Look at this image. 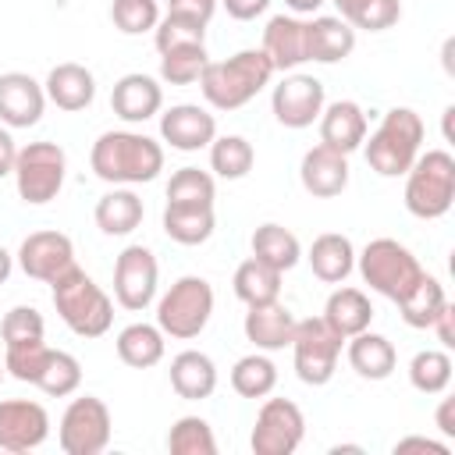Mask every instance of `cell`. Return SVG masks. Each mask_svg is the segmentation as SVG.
<instances>
[{
  "label": "cell",
  "instance_id": "obj_5",
  "mask_svg": "<svg viewBox=\"0 0 455 455\" xmlns=\"http://www.w3.org/2000/svg\"><path fill=\"white\" fill-rule=\"evenodd\" d=\"M405 210L419 220H437L455 203V156L448 149H427L405 171Z\"/></svg>",
  "mask_w": 455,
  "mask_h": 455
},
{
  "label": "cell",
  "instance_id": "obj_30",
  "mask_svg": "<svg viewBox=\"0 0 455 455\" xmlns=\"http://www.w3.org/2000/svg\"><path fill=\"white\" fill-rule=\"evenodd\" d=\"M117 359L132 370H149L164 359L167 352V341H164V331L156 323H128L121 334H117Z\"/></svg>",
  "mask_w": 455,
  "mask_h": 455
},
{
  "label": "cell",
  "instance_id": "obj_36",
  "mask_svg": "<svg viewBox=\"0 0 455 455\" xmlns=\"http://www.w3.org/2000/svg\"><path fill=\"white\" fill-rule=\"evenodd\" d=\"M231 387L242 398H267L277 387V366H274V359L263 355L259 348L249 352V355H242L231 366Z\"/></svg>",
  "mask_w": 455,
  "mask_h": 455
},
{
  "label": "cell",
  "instance_id": "obj_18",
  "mask_svg": "<svg viewBox=\"0 0 455 455\" xmlns=\"http://www.w3.org/2000/svg\"><path fill=\"white\" fill-rule=\"evenodd\" d=\"M160 107H164V89L153 75L132 71V75H121L110 89V110L124 124H142V121L156 117Z\"/></svg>",
  "mask_w": 455,
  "mask_h": 455
},
{
  "label": "cell",
  "instance_id": "obj_26",
  "mask_svg": "<svg viewBox=\"0 0 455 455\" xmlns=\"http://www.w3.org/2000/svg\"><path fill=\"white\" fill-rule=\"evenodd\" d=\"M171 387L185 402H203L217 391V366L206 352L185 348L171 359Z\"/></svg>",
  "mask_w": 455,
  "mask_h": 455
},
{
  "label": "cell",
  "instance_id": "obj_27",
  "mask_svg": "<svg viewBox=\"0 0 455 455\" xmlns=\"http://www.w3.org/2000/svg\"><path fill=\"white\" fill-rule=\"evenodd\" d=\"M309 270L323 281V284H341L352 270H355V245L348 235H338V231H327V235H316L309 252Z\"/></svg>",
  "mask_w": 455,
  "mask_h": 455
},
{
  "label": "cell",
  "instance_id": "obj_45",
  "mask_svg": "<svg viewBox=\"0 0 455 455\" xmlns=\"http://www.w3.org/2000/svg\"><path fill=\"white\" fill-rule=\"evenodd\" d=\"M50 355L46 341H25V345H7L4 348V373H11L21 384H36L43 363Z\"/></svg>",
  "mask_w": 455,
  "mask_h": 455
},
{
  "label": "cell",
  "instance_id": "obj_32",
  "mask_svg": "<svg viewBox=\"0 0 455 455\" xmlns=\"http://www.w3.org/2000/svg\"><path fill=\"white\" fill-rule=\"evenodd\" d=\"M217 228L213 206H164V235L178 245H203Z\"/></svg>",
  "mask_w": 455,
  "mask_h": 455
},
{
  "label": "cell",
  "instance_id": "obj_3",
  "mask_svg": "<svg viewBox=\"0 0 455 455\" xmlns=\"http://www.w3.org/2000/svg\"><path fill=\"white\" fill-rule=\"evenodd\" d=\"M53 306H57V316L68 323L71 334L78 338H103L114 323V302L110 295L75 263L71 270H64L53 284Z\"/></svg>",
  "mask_w": 455,
  "mask_h": 455
},
{
  "label": "cell",
  "instance_id": "obj_55",
  "mask_svg": "<svg viewBox=\"0 0 455 455\" xmlns=\"http://www.w3.org/2000/svg\"><path fill=\"white\" fill-rule=\"evenodd\" d=\"M11 270H14V256H11V252L0 245V284L11 277Z\"/></svg>",
  "mask_w": 455,
  "mask_h": 455
},
{
  "label": "cell",
  "instance_id": "obj_41",
  "mask_svg": "<svg viewBox=\"0 0 455 455\" xmlns=\"http://www.w3.org/2000/svg\"><path fill=\"white\" fill-rule=\"evenodd\" d=\"M167 451L171 455H217L213 427L203 416H181V419H174V427L167 434Z\"/></svg>",
  "mask_w": 455,
  "mask_h": 455
},
{
  "label": "cell",
  "instance_id": "obj_17",
  "mask_svg": "<svg viewBox=\"0 0 455 455\" xmlns=\"http://www.w3.org/2000/svg\"><path fill=\"white\" fill-rule=\"evenodd\" d=\"M46 110V89L25 71L0 75V124L7 128H32Z\"/></svg>",
  "mask_w": 455,
  "mask_h": 455
},
{
  "label": "cell",
  "instance_id": "obj_47",
  "mask_svg": "<svg viewBox=\"0 0 455 455\" xmlns=\"http://www.w3.org/2000/svg\"><path fill=\"white\" fill-rule=\"evenodd\" d=\"M167 11L174 14H188V18H199L210 25L213 11H217V0H167Z\"/></svg>",
  "mask_w": 455,
  "mask_h": 455
},
{
  "label": "cell",
  "instance_id": "obj_57",
  "mask_svg": "<svg viewBox=\"0 0 455 455\" xmlns=\"http://www.w3.org/2000/svg\"><path fill=\"white\" fill-rule=\"evenodd\" d=\"M0 380H4V363H0Z\"/></svg>",
  "mask_w": 455,
  "mask_h": 455
},
{
  "label": "cell",
  "instance_id": "obj_10",
  "mask_svg": "<svg viewBox=\"0 0 455 455\" xmlns=\"http://www.w3.org/2000/svg\"><path fill=\"white\" fill-rule=\"evenodd\" d=\"M110 430H114V419L107 402L96 395H78L60 416L57 441L64 455H100L110 444Z\"/></svg>",
  "mask_w": 455,
  "mask_h": 455
},
{
  "label": "cell",
  "instance_id": "obj_6",
  "mask_svg": "<svg viewBox=\"0 0 455 455\" xmlns=\"http://www.w3.org/2000/svg\"><path fill=\"white\" fill-rule=\"evenodd\" d=\"M210 316H213V288L199 274L178 277L156 302V327L164 331V338H178V341L199 338Z\"/></svg>",
  "mask_w": 455,
  "mask_h": 455
},
{
  "label": "cell",
  "instance_id": "obj_43",
  "mask_svg": "<svg viewBox=\"0 0 455 455\" xmlns=\"http://www.w3.org/2000/svg\"><path fill=\"white\" fill-rule=\"evenodd\" d=\"M110 21L124 36L153 32L156 21H160V4L156 0H114L110 4Z\"/></svg>",
  "mask_w": 455,
  "mask_h": 455
},
{
  "label": "cell",
  "instance_id": "obj_24",
  "mask_svg": "<svg viewBox=\"0 0 455 455\" xmlns=\"http://www.w3.org/2000/svg\"><path fill=\"white\" fill-rule=\"evenodd\" d=\"M43 89H46V100L53 107L68 110V114L85 110L96 100V78H92V71L85 64H75V60H64L57 68H50Z\"/></svg>",
  "mask_w": 455,
  "mask_h": 455
},
{
  "label": "cell",
  "instance_id": "obj_31",
  "mask_svg": "<svg viewBox=\"0 0 455 455\" xmlns=\"http://www.w3.org/2000/svg\"><path fill=\"white\" fill-rule=\"evenodd\" d=\"M395 306H398V313H402V320H405L409 327L427 331V327L434 323V316L448 306V295H444V284H441L434 274L423 270V277H419Z\"/></svg>",
  "mask_w": 455,
  "mask_h": 455
},
{
  "label": "cell",
  "instance_id": "obj_12",
  "mask_svg": "<svg viewBox=\"0 0 455 455\" xmlns=\"http://www.w3.org/2000/svg\"><path fill=\"white\" fill-rule=\"evenodd\" d=\"M156 284H160V263H156L153 249H146V245L121 249V256L114 259V299H117V306L128 309V313L149 309V302L156 299Z\"/></svg>",
  "mask_w": 455,
  "mask_h": 455
},
{
  "label": "cell",
  "instance_id": "obj_46",
  "mask_svg": "<svg viewBox=\"0 0 455 455\" xmlns=\"http://www.w3.org/2000/svg\"><path fill=\"white\" fill-rule=\"evenodd\" d=\"M402 18V0H366L355 14H352V28H363V32H384L391 28L395 21Z\"/></svg>",
  "mask_w": 455,
  "mask_h": 455
},
{
  "label": "cell",
  "instance_id": "obj_40",
  "mask_svg": "<svg viewBox=\"0 0 455 455\" xmlns=\"http://www.w3.org/2000/svg\"><path fill=\"white\" fill-rule=\"evenodd\" d=\"M213 199H217L213 174L199 167H178L167 181V203L174 206H213Z\"/></svg>",
  "mask_w": 455,
  "mask_h": 455
},
{
  "label": "cell",
  "instance_id": "obj_49",
  "mask_svg": "<svg viewBox=\"0 0 455 455\" xmlns=\"http://www.w3.org/2000/svg\"><path fill=\"white\" fill-rule=\"evenodd\" d=\"M220 4L235 21H252L270 7V0H220Z\"/></svg>",
  "mask_w": 455,
  "mask_h": 455
},
{
  "label": "cell",
  "instance_id": "obj_22",
  "mask_svg": "<svg viewBox=\"0 0 455 455\" xmlns=\"http://www.w3.org/2000/svg\"><path fill=\"white\" fill-rule=\"evenodd\" d=\"M274 71H295L306 64V21L299 14H274L263 28V46H259Z\"/></svg>",
  "mask_w": 455,
  "mask_h": 455
},
{
  "label": "cell",
  "instance_id": "obj_20",
  "mask_svg": "<svg viewBox=\"0 0 455 455\" xmlns=\"http://www.w3.org/2000/svg\"><path fill=\"white\" fill-rule=\"evenodd\" d=\"M320 142L338 153H355L366 142V114L355 100H334L320 110Z\"/></svg>",
  "mask_w": 455,
  "mask_h": 455
},
{
  "label": "cell",
  "instance_id": "obj_1",
  "mask_svg": "<svg viewBox=\"0 0 455 455\" xmlns=\"http://www.w3.org/2000/svg\"><path fill=\"white\" fill-rule=\"evenodd\" d=\"M89 167L107 185H146L164 171V146L146 132L114 128L92 142Z\"/></svg>",
  "mask_w": 455,
  "mask_h": 455
},
{
  "label": "cell",
  "instance_id": "obj_53",
  "mask_svg": "<svg viewBox=\"0 0 455 455\" xmlns=\"http://www.w3.org/2000/svg\"><path fill=\"white\" fill-rule=\"evenodd\" d=\"M284 4H288V11H291V14H299V18H302V14H316L327 0H284Z\"/></svg>",
  "mask_w": 455,
  "mask_h": 455
},
{
  "label": "cell",
  "instance_id": "obj_16",
  "mask_svg": "<svg viewBox=\"0 0 455 455\" xmlns=\"http://www.w3.org/2000/svg\"><path fill=\"white\" fill-rule=\"evenodd\" d=\"M160 139L181 153L206 149L217 139V117L199 103H174L160 114Z\"/></svg>",
  "mask_w": 455,
  "mask_h": 455
},
{
  "label": "cell",
  "instance_id": "obj_33",
  "mask_svg": "<svg viewBox=\"0 0 455 455\" xmlns=\"http://www.w3.org/2000/svg\"><path fill=\"white\" fill-rule=\"evenodd\" d=\"M252 256L256 259H263V263H270L274 270H291L299 259H302V245H299V238L284 228V224H274V220H267V224H259L256 231H252Z\"/></svg>",
  "mask_w": 455,
  "mask_h": 455
},
{
  "label": "cell",
  "instance_id": "obj_14",
  "mask_svg": "<svg viewBox=\"0 0 455 455\" xmlns=\"http://www.w3.org/2000/svg\"><path fill=\"white\" fill-rule=\"evenodd\" d=\"M50 437V412L32 398L0 402V451H36Z\"/></svg>",
  "mask_w": 455,
  "mask_h": 455
},
{
  "label": "cell",
  "instance_id": "obj_28",
  "mask_svg": "<svg viewBox=\"0 0 455 455\" xmlns=\"http://www.w3.org/2000/svg\"><path fill=\"white\" fill-rule=\"evenodd\" d=\"M348 341V366L363 377V380H387L398 366V352L384 334H373L370 327L345 338Z\"/></svg>",
  "mask_w": 455,
  "mask_h": 455
},
{
  "label": "cell",
  "instance_id": "obj_34",
  "mask_svg": "<svg viewBox=\"0 0 455 455\" xmlns=\"http://www.w3.org/2000/svg\"><path fill=\"white\" fill-rule=\"evenodd\" d=\"M231 284H235V295L245 306H263V302L281 299V270H274L270 263H263L256 256H249L245 263H238Z\"/></svg>",
  "mask_w": 455,
  "mask_h": 455
},
{
  "label": "cell",
  "instance_id": "obj_7",
  "mask_svg": "<svg viewBox=\"0 0 455 455\" xmlns=\"http://www.w3.org/2000/svg\"><path fill=\"white\" fill-rule=\"evenodd\" d=\"M355 267H359V277L377 295H384L391 302H398L423 277L419 259L398 238H373V242H366V249L355 256Z\"/></svg>",
  "mask_w": 455,
  "mask_h": 455
},
{
  "label": "cell",
  "instance_id": "obj_48",
  "mask_svg": "<svg viewBox=\"0 0 455 455\" xmlns=\"http://www.w3.org/2000/svg\"><path fill=\"white\" fill-rule=\"evenodd\" d=\"M405 451H434V455H451V448L444 441H434V437H402L395 444V455H405Z\"/></svg>",
  "mask_w": 455,
  "mask_h": 455
},
{
  "label": "cell",
  "instance_id": "obj_19",
  "mask_svg": "<svg viewBox=\"0 0 455 455\" xmlns=\"http://www.w3.org/2000/svg\"><path fill=\"white\" fill-rule=\"evenodd\" d=\"M299 181L309 196L316 199H334L348 188V156L316 142L313 149L302 153V164H299Z\"/></svg>",
  "mask_w": 455,
  "mask_h": 455
},
{
  "label": "cell",
  "instance_id": "obj_29",
  "mask_svg": "<svg viewBox=\"0 0 455 455\" xmlns=\"http://www.w3.org/2000/svg\"><path fill=\"white\" fill-rule=\"evenodd\" d=\"M323 320H327V327H331L334 334L352 338V334H359V331L370 327V320H373V302H370V295L359 291V288H334V291L327 295Z\"/></svg>",
  "mask_w": 455,
  "mask_h": 455
},
{
  "label": "cell",
  "instance_id": "obj_52",
  "mask_svg": "<svg viewBox=\"0 0 455 455\" xmlns=\"http://www.w3.org/2000/svg\"><path fill=\"white\" fill-rule=\"evenodd\" d=\"M434 419H437V430H441L444 437H455V398H441Z\"/></svg>",
  "mask_w": 455,
  "mask_h": 455
},
{
  "label": "cell",
  "instance_id": "obj_37",
  "mask_svg": "<svg viewBox=\"0 0 455 455\" xmlns=\"http://www.w3.org/2000/svg\"><path fill=\"white\" fill-rule=\"evenodd\" d=\"M451 355L448 348H423L409 363V384L419 395H444L451 384Z\"/></svg>",
  "mask_w": 455,
  "mask_h": 455
},
{
  "label": "cell",
  "instance_id": "obj_38",
  "mask_svg": "<svg viewBox=\"0 0 455 455\" xmlns=\"http://www.w3.org/2000/svg\"><path fill=\"white\" fill-rule=\"evenodd\" d=\"M82 384V363L71 355V352H60V348H50L39 377H36V387L50 398H68L75 395Z\"/></svg>",
  "mask_w": 455,
  "mask_h": 455
},
{
  "label": "cell",
  "instance_id": "obj_56",
  "mask_svg": "<svg viewBox=\"0 0 455 455\" xmlns=\"http://www.w3.org/2000/svg\"><path fill=\"white\" fill-rule=\"evenodd\" d=\"M341 451H363V448L359 444H334L331 448V455H341Z\"/></svg>",
  "mask_w": 455,
  "mask_h": 455
},
{
  "label": "cell",
  "instance_id": "obj_23",
  "mask_svg": "<svg viewBox=\"0 0 455 455\" xmlns=\"http://www.w3.org/2000/svg\"><path fill=\"white\" fill-rule=\"evenodd\" d=\"M355 50V28L338 14H316L306 21V57L316 64H338Z\"/></svg>",
  "mask_w": 455,
  "mask_h": 455
},
{
  "label": "cell",
  "instance_id": "obj_9",
  "mask_svg": "<svg viewBox=\"0 0 455 455\" xmlns=\"http://www.w3.org/2000/svg\"><path fill=\"white\" fill-rule=\"evenodd\" d=\"M341 334H334L327 327L323 316H309V320H295V334H291V359H295V373L302 384L309 387H323L334 370H338V355H341Z\"/></svg>",
  "mask_w": 455,
  "mask_h": 455
},
{
  "label": "cell",
  "instance_id": "obj_2",
  "mask_svg": "<svg viewBox=\"0 0 455 455\" xmlns=\"http://www.w3.org/2000/svg\"><path fill=\"white\" fill-rule=\"evenodd\" d=\"M274 78V64L263 50H238L228 60H206L199 92L213 110H238L256 100Z\"/></svg>",
  "mask_w": 455,
  "mask_h": 455
},
{
  "label": "cell",
  "instance_id": "obj_21",
  "mask_svg": "<svg viewBox=\"0 0 455 455\" xmlns=\"http://www.w3.org/2000/svg\"><path fill=\"white\" fill-rule=\"evenodd\" d=\"M242 331H245V341H252L259 352H281V348L291 345L295 316L281 299H274V302H263V306H249V313L242 320Z\"/></svg>",
  "mask_w": 455,
  "mask_h": 455
},
{
  "label": "cell",
  "instance_id": "obj_54",
  "mask_svg": "<svg viewBox=\"0 0 455 455\" xmlns=\"http://www.w3.org/2000/svg\"><path fill=\"white\" fill-rule=\"evenodd\" d=\"M334 7H338V18H345V21H352V14L366 4V0H331Z\"/></svg>",
  "mask_w": 455,
  "mask_h": 455
},
{
  "label": "cell",
  "instance_id": "obj_42",
  "mask_svg": "<svg viewBox=\"0 0 455 455\" xmlns=\"http://www.w3.org/2000/svg\"><path fill=\"white\" fill-rule=\"evenodd\" d=\"M153 43H156V53H164L171 46H185V43H206V21L167 11V14H160V21L153 28Z\"/></svg>",
  "mask_w": 455,
  "mask_h": 455
},
{
  "label": "cell",
  "instance_id": "obj_11",
  "mask_svg": "<svg viewBox=\"0 0 455 455\" xmlns=\"http://www.w3.org/2000/svg\"><path fill=\"white\" fill-rule=\"evenodd\" d=\"M306 437V416L291 398H267L249 437L252 455H291Z\"/></svg>",
  "mask_w": 455,
  "mask_h": 455
},
{
  "label": "cell",
  "instance_id": "obj_25",
  "mask_svg": "<svg viewBox=\"0 0 455 455\" xmlns=\"http://www.w3.org/2000/svg\"><path fill=\"white\" fill-rule=\"evenodd\" d=\"M92 217H96V228H100L103 235L124 238V235H132V231L142 224L146 206H142V199L132 192V185H114L110 192H103V196L96 199Z\"/></svg>",
  "mask_w": 455,
  "mask_h": 455
},
{
  "label": "cell",
  "instance_id": "obj_51",
  "mask_svg": "<svg viewBox=\"0 0 455 455\" xmlns=\"http://www.w3.org/2000/svg\"><path fill=\"white\" fill-rule=\"evenodd\" d=\"M14 160H18V142H14L11 128L0 124V178L14 174Z\"/></svg>",
  "mask_w": 455,
  "mask_h": 455
},
{
  "label": "cell",
  "instance_id": "obj_8",
  "mask_svg": "<svg viewBox=\"0 0 455 455\" xmlns=\"http://www.w3.org/2000/svg\"><path fill=\"white\" fill-rule=\"evenodd\" d=\"M68 174V153L57 142H28L18 149L14 160V185L21 203L28 206H46L50 199L60 196Z\"/></svg>",
  "mask_w": 455,
  "mask_h": 455
},
{
  "label": "cell",
  "instance_id": "obj_44",
  "mask_svg": "<svg viewBox=\"0 0 455 455\" xmlns=\"http://www.w3.org/2000/svg\"><path fill=\"white\" fill-rule=\"evenodd\" d=\"M43 334H46V323H43V313L36 306H11L0 320L4 348L7 345H25V341H43Z\"/></svg>",
  "mask_w": 455,
  "mask_h": 455
},
{
  "label": "cell",
  "instance_id": "obj_39",
  "mask_svg": "<svg viewBox=\"0 0 455 455\" xmlns=\"http://www.w3.org/2000/svg\"><path fill=\"white\" fill-rule=\"evenodd\" d=\"M206 60H210L206 43L171 46V50L160 53V78H164L167 85H192V82H199Z\"/></svg>",
  "mask_w": 455,
  "mask_h": 455
},
{
  "label": "cell",
  "instance_id": "obj_50",
  "mask_svg": "<svg viewBox=\"0 0 455 455\" xmlns=\"http://www.w3.org/2000/svg\"><path fill=\"white\" fill-rule=\"evenodd\" d=\"M451 320H455V306L448 302L437 316H434V331H437V341H441V348H455V327H451Z\"/></svg>",
  "mask_w": 455,
  "mask_h": 455
},
{
  "label": "cell",
  "instance_id": "obj_15",
  "mask_svg": "<svg viewBox=\"0 0 455 455\" xmlns=\"http://www.w3.org/2000/svg\"><path fill=\"white\" fill-rule=\"evenodd\" d=\"M18 267L43 284H53L64 270L75 267V245L64 231H32L18 245Z\"/></svg>",
  "mask_w": 455,
  "mask_h": 455
},
{
  "label": "cell",
  "instance_id": "obj_35",
  "mask_svg": "<svg viewBox=\"0 0 455 455\" xmlns=\"http://www.w3.org/2000/svg\"><path fill=\"white\" fill-rule=\"evenodd\" d=\"M256 164V149L245 135H217L210 142V171L224 181H238L252 171Z\"/></svg>",
  "mask_w": 455,
  "mask_h": 455
},
{
  "label": "cell",
  "instance_id": "obj_4",
  "mask_svg": "<svg viewBox=\"0 0 455 455\" xmlns=\"http://www.w3.org/2000/svg\"><path fill=\"white\" fill-rule=\"evenodd\" d=\"M423 135H427V124L412 107H391L380 117V124L370 135V142H363L366 164L380 178H402L412 167V160L419 156Z\"/></svg>",
  "mask_w": 455,
  "mask_h": 455
},
{
  "label": "cell",
  "instance_id": "obj_13",
  "mask_svg": "<svg viewBox=\"0 0 455 455\" xmlns=\"http://www.w3.org/2000/svg\"><path fill=\"white\" fill-rule=\"evenodd\" d=\"M323 103V82L302 71H288L270 92V110L284 128H309L320 117Z\"/></svg>",
  "mask_w": 455,
  "mask_h": 455
}]
</instances>
